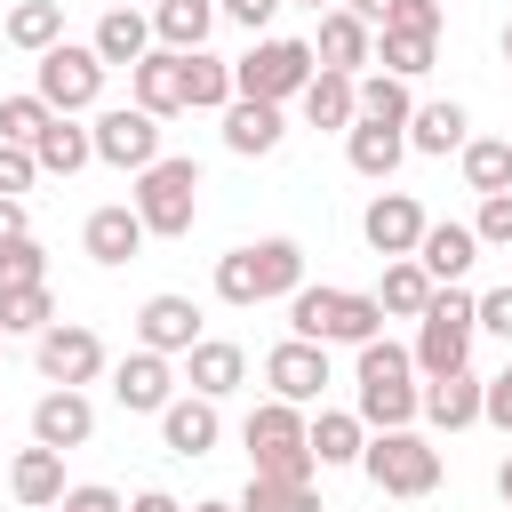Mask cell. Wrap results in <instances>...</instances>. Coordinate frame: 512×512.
Wrapping results in <instances>:
<instances>
[{"mask_svg":"<svg viewBox=\"0 0 512 512\" xmlns=\"http://www.w3.org/2000/svg\"><path fill=\"white\" fill-rule=\"evenodd\" d=\"M288 336H304V344H352L360 352L368 336H384V304L360 296V288H328V280L312 288L304 280L288 296Z\"/></svg>","mask_w":512,"mask_h":512,"instance_id":"6da1fadb","label":"cell"},{"mask_svg":"<svg viewBox=\"0 0 512 512\" xmlns=\"http://www.w3.org/2000/svg\"><path fill=\"white\" fill-rule=\"evenodd\" d=\"M304 288V248L296 240H248V248H224L216 256V296L224 304H288Z\"/></svg>","mask_w":512,"mask_h":512,"instance_id":"7a4b0ae2","label":"cell"},{"mask_svg":"<svg viewBox=\"0 0 512 512\" xmlns=\"http://www.w3.org/2000/svg\"><path fill=\"white\" fill-rule=\"evenodd\" d=\"M136 224L152 232V240H184L192 224H200V160H184V152H160L144 176H136Z\"/></svg>","mask_w":512,"mask_h":512,"instance_id":"3957f363","label":"cell"},{"mask_svg":"<svg viewBox=\"0 0 512 512\" xmlns=\"http://www.w3.org/2000/svg\"><path fill=\"white\" fill-rule=\"evenodd\" d=\"M240 448H248V472H256V480H312V472H320L312 448H304V408H288V400L248 408Z\"/></svg>","mask_w":512,"mask_h":512,"instance_id":"277c9868","label":"cell"},{"mask_svg":"<svg viewBox=\"0 0 512 512\" xmlns=\"http://www.w3.org/2000/svg\"><path fill=\"white\" fill-rule=\"evenodd\" d=\"M472 336H480V328H472V296H464V288H432L408 360H416L424 376H456V368L472 360Z\"/></svg>","mask_w":512,"mask_h":512,"instance_id":"5b68a950","label":"cell"},{"mask_svg":"<svg viewBox=\"0 0 512 512\" xmlns=\"http://www.w3.org/2000/svg\"><path fill=\"white\" fill-rule=\"evenodd\" d=\"M312 72H320V64H312V40H256V48L232 64V96H248V104H288V96H304Z\"/></svg>","mask_w":512,"mask_h":512,"instance_id":"8992f818","label":"cell"},{"mask_svg":"<svg viewBox=\"0 0 512 512\" xmlns=\"http://www.w3.org/2000/svg\"><path fill=\"white\" fill-rule=\"evenodd\" d=\"M360 472H368L384 496H432V488H440V448H432L424 432H368Z\"/></svg>","mask_w":512,"mask_h":512,"instance_id":"52a82bcc","label":"cell"},{"mask_svg":"<svg viewBox=\"0 0 512 512\" xmlns=\"http://www.w3.org/2000/svg\"><path fill=\"white\" fill-rule=\"evenodd\" d=\"M32 96L48 104V112H88L96 96H104V64H96V48H72V40H56L40 64H32Z\"/></svg>","mask_w":512,"mask_h":512,"instance_id":"ba28073f","label":"cell"},{"mask_svg":"<svg viewBox=\"0 0 512 512\" xmlns=\"http://www.w3.org/2000/svg\"><path fill=\"white\" fill-rule=\"evenodd\" d=\"M32 360H40V376H48V384L80 392V384H96V376H104V336H96V328H80V320H48V328H40V344H32Z\"/></svg>","mask_w":512,"mask_h":512,"instance_id":"9c48e42d","label":"cell"},{"mask_svg":"<svg viewBox=\"0 0 512 512\" xmlns=\"http://www.w3.org/2000/svg\"><path fill=\"white\" fill-rule=\"evenodd\" d=\"M88 144H96V160L104 168H152L160 160V120L152 112H136V104H112V112H96V128H88Z\"/></svg>","mask_w":512,"mask_h":512,"instance_id":"30bf717a","label":"cell"},{"mask_svg":"<svg viewBox=\"0 0 512 512\" xmlns=\"http://www.w3.org/2000/svg\"><path fill=\"white\" fill-rule=\"evenodd\" d=\"M264 384H272V400H288V408H312V400L328 392V344L280 336V344L264 352Z\"/></svg>","mask_w":512,"mask_h":512,"instance_id":"8fae6325","label":"cell"},{"mask_svg":"<svg viewBox=\"0 0 512 512\" xmlns=\"http://www.w3.org/2000/svg\"><path fill=\"white\" fill-rule=\"evenodd\" d=\"M424 224H432V216H424V208H416L408 192H376V200L360 208V240H368V248H376L384 264H392V256H416Z\"/></svg>","mask_w":512,"mask_h":512,"instance_id":"7c38bea8","label":"cell"},{"mask_svg":"<svg viewBox=\"0 0 512 512\" xmlns=\"http://www.w3.org/2000/svg\"><path fill=\"white\" fill-rule=\"evenodd\" d=\"M136 344L160 352V360L192 352V344H200V304H192V296H144V312H136Z\"/></svg>","mask_w":512,"mask_h":512,"instance_id":"4fadbf2b","label":"cell"},{"mask_svg":"<svg viewBox=\"0 0 512 512\" xmlns=\"http://www.w3.org/2000/svg\"><path fill=\"white\" fill-rule=\"evenodd\" d=\"M112 400H120L128 416H160V408L176 400V368H168L160 352H144V344H136V352L112 368Z\"/></svg>","mask_w":512,"mask_h":512,"instance_id":"5bb4252c","label":"cell"},{"mask_svg":"<svg viewBox=\"0 0 512 512\" xmlns=\"http://www.w3.org/2000/svg\"><path fill=\"white\" fill-rule=\"evenodd\" d=\"M88 432H96V400L88 392H64V384L40 392V408H32V440L40 448L64 456V448H88Z\"/></svg>","mask_w":512,"mask_h":512,"instance_id":"9a60e30c","label":"cell"},{"mask_svg":"<svg viewBox=\"0 0 512 512\" xmlns=\"http://www.w3.org/2000/svg\"><path fill=\"white\" fill-rule=\"evenodd\" d=\"M312 64L360 80V64H376V32H368L352 8H328V16H320V40H312Z\"/></svg>","mask_w":512,"mask_h":512,"instance_id":"2e32d148","label":"cell"},{"mask_svg":"<svg viewBox=\"0 0 512 512\" xmlns=\"http://www.w3.org/2000/svg\"><path fill=\"white\" fill-rule=\"evenodd\" d=\"M480 384H488V376H472V368L424 376V384H416V416H432L440 432H464V424H480Z\"/></svg>","mask_w":512,"mask_h":512,"instance_id":"e0dca14e","label":"cell"},{"mask_svg":"<svg viewBox=\"0 0 512 512\" xmlns=\"http://www.w3.org/2000/svg\"><path fill=\"white\" fill-rule=\"evenodd\" d=\"M144 224H136V208L128 200H112V208H96L88 224H80V248H88V264H128V256H144Z\"/></svg>","mask_w":512,"mask_h":512,"instance_id":"ac0fdd59","label":"cell"},{"mask_svg":"<svg viewBox=\"0 0 512 512\" xmlns=\"http://www.w3.org/2000/svg\"><path fill=\"white\" fill-rule=\"evenodd\" d=\"M416 264H424V280H432V288H456V280L480 264V240H472V224H424V240H416Z\"/></svg>","mask_w":512,"mask_h":512,"instance_id":"d6986e66","label":"cell"},{"mask_svg":"<svg viewBox=\"0 0 512 512\" xmlns=\"http://www.w3.org/2000/svg\"><path fill=\"white\" fill-rule=\"evenodd\" d=\"M216 400H200V392H184V400H168L160 408V448L168 456H216Z\"/></svg>","mask_w":512,"mask_h":512,"instance_id":"ffe728a7","label":"cell"},{"mask_svg":"<svg viewBox=\"0 0 512 512\" xmlns=\"http://www.w3.org/2000/svg\"><path fill=\"white\" fill-rule=\"evenodd\" d=\"M8 496H16L24 512H48V504L64 496V456H56V448H40V440H32V448H16V456H8Z\"/></svg>","mask_w":512,"mask_h":512,"instance_id":"44dd1931","label":"cell"},{"mask_svg":"<svg viewBox=\"0 0 512 512\" xmlns=\"http://www.w3.org/2000/svg\"><path fill=\"white\" fill-rule=\"evenodd\" d=\"M88 48H96L104 72H112V64H144V56H152V16H144V8H104Z\"/></svg>","mask_w":512,"mask_h":512,"instance_id":"7402d4cb","label":"cell"},{"mask_svg":"<svg viewBox=\"0 0 512 512\" xmlns=\"http://www.w3.org/2000/svg\"><path fill=\"white\" fill-rule=\"evenodd\" d=\"M128 80H136V112H152V120L184 112V56L176 48H152L144 64H128Z\"/></svg>","mask_w":512,"mask_h":512,"instance_id":"603a6c76","label":"cell"},{"mask_svg":"<svg viewBox=\"0 0 512 512\" xmlns=\"http://www.w3.org/2000/svg\"><path fill=\"white\" fill-rule=\"evenodd\" d=\"M464 128H472V120H464V104H456V96H432V104H416V112H408V152L448 160V152H464V144H472Z\"/></svg>","mask_w":512,"mask_h":512,"instance_id":"cb8c5ba5","label":"cell"},{"mask_svg":"<svg viewBox=\"0 0 512 512\" xmlns=\"http://www.w3.org/2000/svg\"><path fill=\"white\" fill-rule=\"evenodd\" d=\"M344 160H352L368 184H384V176L408 160V128H384V120H352V128H344Z\"/></svg>","mask_w":512,"mask_h":512,"instance_id":"d4e9b609","label":"cell"},{"mask_svg":"<svg viewBox=\"0 0 512 512\" xmlns=\"http://www.w3.org/2000/svg\"><path fill=\"white\" fill-rule=\"evenodd\" d=\"M184 376H192V392H200V400H224V392H240L248 352H240V344H224V336H200V344L184 352Z\"/></svg>","mask_w":512,"mask_h":512,"instance_id":"484cf974","label":"cell"},{"mask_svg":"<svg viewBox=\"0 0 512 512\" xmlns=\"http://www.w3.org/2000/svg\"><path fill=\"white\" fill-rule=\"evenodd\" d=\"M288 136V120H280V104H248V96H232L224 104V152H240V160H256V152H272Z\"/></svg>","mask_w":512,"mask_h":512,"instance_id":"4316f807","label":"cell"},{"mask_svg":"<svg viewBox=\"0 0 512 512\" xmlns=\"http://www.w3.org/2000/svg\"><path fill=\"white\" fill-rule=\"evenodd\" d=\"M304 448H312V464H320V472H328V464H360L368 424H360L352 408H320V416L304 424Z\"/></svg>","mask_w":512,"mask_h":512,"instance_id":"83f0119b","label":"cell"},{"mask_svg":"<svg viewBox=\"0 0 512 512\" xmlns=\"http://www.w3.org/2000/svg\"><path fill=\"white\" fill-rule=\"evenodd\" d=\"M32 160H40V176H80V168L96 160V144H88V128H80V120H64V112H56V120L40 128V144H32Z\"/></svg>","mask_w":512,"mask_h":512,"instance_id":"f1b7e54d","label":"cell"},{"mask_svg":"<svg viewBox=\"0 0 512 512\" xmlns=\"http://www.w3.org/2000/svg\"><path fill=\"white\" fill-rule=\"evenodd\" d=\"M208 24H216V0H160L152 8V40L176 48V56H192L208 40Z\"/></svg>","mask_w":512,"mask_h":512,"instance_id":"f546056e","label":"cell"},{"mask_svg":"<svg viewBox=\"0 0 512 512\" xmlns=\"http://www.w3.org/2000/svg\"><path fill=\"white\" fill-rule=\"evenodd\" d=\"M0 32H8V40L24 48V56H48V48L64 40V0H16Z\"/></svg>","mask_w":512,"mask_h":512,"instance_id":"4dcf8cb0","label":"cell"},{"mask_svg":"<svg viewBox=\"0 0 512 512\" xmlns=\"http://www.w3.org/2000/svg\"><path fill=\"white\" fill-rule=\"evenodd\" d=\"M296 104H304L312 128H352V120H360V104H352V72H312Z\"/></svg>","mask_w":512,"mask_h":512,"instance_id":"1f68e13d","label":"cell"},{"mask_svg":"<svg viewBox=\"0 0 512 512\" xmlns=\"http://www.w3.org/2000/svg\"><path fill=\"white\" fill-rule=\"evenodd\" d=\"M224 104H232V64L192 48L184 56V112H224Z\"/></svg>","mask_w":512,"mask_h":512,"instance_id":"d6a6232c","label":"cell"},{"mask_svg":"<svg viewBox=\"0 0 512 512\" xmlns=\"http://www.w3.org/2000/svg\"><path fill=\"white\" fill-rule=\"evenodd\" d=\"M376 304H384L392 320H424V304H432V280H424V264H416V256H392V264H384V288H376Z\"/></svg>","mask_w":512,"mask_h":512,"instance_id":"836d02e7","label":"cell"},{"mask_svg":"<svg viewBox=\"0 0 512 512\" xmlns=\"http://www.w3.org/2000/svg\"><path fill=\"white\" fill-rule=\"evenodd\" d=\"M456 160H464V184H472L480 200H488V192H512V136H472Z\"/></svg>","mask_w":512,"mask_h":512,"instance_id":"e575fe53","label":"cell"},{"mask_svg":"<svg viewBox=\"0 0 512 512\" xmlns=\"http://www.w3.org/2000/svg\"><path fill=\"white\" fill-rule=\"evenodd\" d=\"M368 432H408L416 424V384H360V408H352Z\"/></svg>","mask_w":512,"mask_h":512,"instance_id":"d590c367","label":"cell"},{"mask_svg":"<svg viewBox=\"0 0 512 512\" xmlns=\"http://www.w3.org/2000/svg\"><path fill=\"white\" fill-rule=\"evenodd\" d=\"M352 104H360V120H384V128H408V80H392V72H376V80H352Z\"/></svg>","mask_w":512,"mask_h":512,"instance_id":"8d00e7d4","label":"cell"},{"mask_svg":"<svg viewBox=\"0 0 512 512\" xmlns=\"http://www.w3.org/2000/svg\"><path fill=\"white\" fill-rule=\"evenodd\" d=\"M48 320H56L48 280H40V288H0V336H40Z\"/></svg>","mask_w":512,"mask_h":512,"instance_id":"74e56055","label":"cell"},{"mask_svg":"<svg viewBox=\"0 0 512 512\" xmlns=\"http://www.w3.org/2000/svg\"><path fill=\"white\" fill-rule=\"evenodd\" d=\"M352 384H416V360H408V344H392V336H368V344H360V368H352Z\"/></svg>","mask_w":512,"mask_h":512,"instance_id":"f35d334b","label":"cell"},{"mask_svg":"<svg viewBox=\"0 0 512 512\" xmlns=\"http://www.w3.org/2000/svg\"><path fill=\"white\" fill-rule=\"evenodd\" d=\"M240 512H320V496H312V480H256L248 472Z\"/></svg>","mask_w":512,"mask_h":512,"instance_id":"ab89813d","label":"cell"},{"mask_svg":"<svg viewBox=\"0 0 512 512\" xmlns=\"http://www.w3.org/2000/svg\"><path fill=\"white\" fill-rule=\"evenodd\" d=\"M48 120H56V112H48L32 88H24V96H0V144H24V152H32Z\"/></svg>","mask_w":512,"mask_h":512,"instance_id":"60d3db41","label":"cell"},{"mask_svg":"<svg viewBox=\"0 0 512 512\" xmlns=\"http://www.w3.org/2000/svg\"><path fill=\"white\" fill-rule=\"evenodd\" d=\"M376 64H384L392 80H416V72H432V40H408V32H384V40H376Z\"/></svg>","mask_w":512,"mask_h":512,"instance_id":"b9f144b4","label":"cell"},{"mask_svg":"<svg viewBox=\"0 0 512 512\" xmlns=\"http://www.w3.org/2000/svg\"><path fill=\"white\" fill-rule=\"evenodd\" d=\"M48 280V256H40V240L24 232V240H8L0 248V288H40Z\"/></svg>","mask_w":512,"mask_h":512,"instance_id":"7bdbcfd3","label":"cell"},{"mask_svg":"<svg viewBox=\"0 0 512 512\" xmlns=\"http://www.w3.org/2000/svg\"><path fill=\"white\" fill-rule=\"evenodd\" d=\"M440 24H448L440 0H392V16H384V32H408V40H440Z\"/></svg>","mask_w":512,"mask_h":512,"instance_id":"ee69618b","label":"cell"},{"mask_svg":"<svg viewBox=\"0 0 512 512\" xmlns=\"http://www.w3.org/2000/svg\"><path fill=\"white\" fill-rule=\"evenodd\" d=\"M472 240H480V248H512V192H488V200H480Z\"/></svg>","mask_w":512,"mask_h":512,"instance_id":"f6af8a7d","label":"cell"},{"mask_svg":"<svg viewBox=\"0 0 512 512\" xmlns=\"http://www.w3.org/2000/svg\"><path fill=\"white\" fill-rule=\"evenodd\" d=\"M32 176H40V160H32L24 144H0V200H24Z\"/></svg>","mask_w":512,"mask_h":512,"instance_id":"bcb514c9","label":"cell"},{"mask_svg":"<svg viewBox=\"0 0 512 512\" xmlns=\"http://www.w3.org/2000/svg\"><path fill=\"white\" fill-rule=\"evenodd\" d=\"M472 328H488V336H504V344H512V280H504V288H488V296H472Z\"/></svg>","mask_w":512,"mask_h":512,"instance_id":"7dc6e473","label":"cell"},{"mask_svg":"<svg viewBox=\"0 0 512 512\" xmlns=\"http://www.w3.org/2000/svg\"><path fill=\"white\" fill-rule=\"evenodd\" d=\"M56 512H128V496H120V488H104V480H80V488H64V496H56Z\"/></svg>","mask_w":512,"mask_h":512,"instance_id":"c3c4849f","label":"cell"},{"mask_svg":"<svg viewBox=\"0 0 512 512\" xmlns=\"http://www.w3.org/2000/svg\"><path fill=\"white\" fill-rule=\"evenodd\" d=\"M480 424H496V432H512V360L480 384Z\"/></svg>","mask_w":512,"mask_h":512,"instance_id":"681fc988","label":"cell"},{"mask_svg":"<svg viewBox=\"0 0 512 512\" xmlns=\"http://www.w3.org/2000/svg\"><path fill=\"white\" fill-rule=\"evenodd\" d=\"M224 16H232L240 32H264V24L280 16V0H224Z\"/></svg>","mask_w":512,"mask_h":512,"instance_id":"f907efd6","label":"cell"},{"mask_svg":"<svg viewBox=\"0 0 512 512\" xmlns=\"http://www.w3.org/2000/svg\"><path fill=\"white\" fill-rule=\"evenodd\" d=\"M128 512H184L168 488H144V496H128Z\"/></svg>","mask_w":512,"mask_h":512,"instance_id":"816d5d0a","label":"cell"},{"mask_svg":"<svg viewBox=\"0 0 512 512\" xmlns=\"http://www.w3.org/2000/svg\"><path fill=\"white\" fill-rule=\"evenodd\" d=\"M24 240V200H0V248Z\"/></svg>","mask_w":512,"mask_h":512,"instance_id":"f5cc1de1","label":"cell"},{"mask_svg":"<svg viewBox=\"0 0 512 512\" xmlns=\"http://www.w3.org/2000/svg\"><path fill=\"white\" fill-rule=\"evenodd\" d=\"M336 8H352L360 24H384V16H392V0H336Z\"/></svg>","mask_w":512,"mask_h":512,"instance_id":"db71d44e","label":"cell"},{"mask_svg":"<svg viewBox=\"0 0 512 512\" xmlns=\"http://www.w3.org/2000/svg\"><path fill=\"white\" fill-rule=\"evenodd\" d=\"M496 496H504V512H512V456L496 464Z\"/></svg>","mask_w":512,"mask_h":512,"instance_id":"11a10c76","label":"cell"},{"mask_svg":"<svg viewBox=\"0 0 512 512\" xmlns=\"http://www.w3.org/2000/svg\"><path fill=\"white\" fill-rule=\"evenodd\" d=\"M192 512H240V504H224V496H208V504H192Z\"/></svg>","mask_w":512,"mask_h":512,"instance_id":"9f6ffc18","label":"cell"},{"mask_svg":"<svg viewBox=\"0 0 512 512\" xmlns=\"http://www.w3.org/2000/svg\"><path fill=\"white\" fill-rule=\"evenodd\" d=\"M504 64H512V24H504Z\"/></svg>","mask_w":512,"mask_h":512,"instance_id":"6f0895ef","label":"cell"},{"mask_svg":"<svg viewBox=\"0 0 512 512\" xmlns=\"http://www.w3.org/2000/svg\"><path fill=\"white\" fill-rule=\"evenodd\" d=\"M128 8H160V0H128Z\"/></svg>","mask_w":512,"mask_h":512,"instance_id":"680465c9","label":"cell"},{"mask_svg":"<svg viewBox=\"0 0 512 512\" xmlns=\"http://www.w3.org/2000/svg\"><path fill=\"white\" fill-rule=\"evenodd\" d=\"M304 8H328V0H304Z\"/></svg>","mask_w":512,"mask_h":512,"instance_id":"91938a15","label":"cell"},{"mask_svg":"<svg viewBox=\"0 0 512 512\" xmlns=\"http://www.w3.org/2000/svg\"><path fill=\"white\" fill-rule=\"evenodd\" d=\"M0 480H8V464H0Z\"/></svg>","mask_w":512,"mask_h":512,"instance_id":"94428289","label":"cell"},{"mask_svg":"<svg viewBox=\"0 0 512 512\" xmlns=\"http://www.w3.org/2000/svg\"><path fill=\"white\" fill-rule=\"evenodd\" d=\"M48 512H56V504H48Z\"/></svg>","mask_w":512,"mask_h":512,"instance_id":"6125c7cd","label":"cell"}]
</instances>
